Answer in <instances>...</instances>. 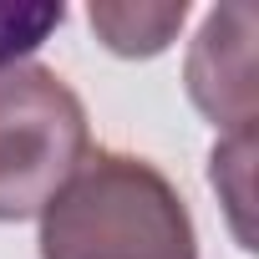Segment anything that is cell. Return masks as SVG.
Wrapping results in <instances>:
<instances>
[{
    "mask_svg": "<svg viewBox=\"0 0 259 259\" xmlns=\"http://www.w3.org/2000/svg\"><path fill=\"white\" fill-rule=\"evenodd\" d=\"M41 259H198V234L158 163L97 148L41 208Z\"/></svg>",
    "mask_w": 259,
    "mask_h": 259,
    "instance_id": "6da1fadb",
    "label": "cell"
},
{
    "mask_svg": "<svg viewBox=\"0 0 259 259\" xmlns=\"http://www.w3.org/2000/svg\"><path fill=\"white\" fill-rule=\"evenodd\" d=\"M92 153L81 97L41 61L0 71V224L41 219Z\"/></svg>",
    "mask_w": 259,
    "mask_h": 259,
    "instance_id": "7a4b0ae2",
    "label": "cell"
},
{
    "mask_svg": "<svg viewBox=\"0 0 259 259\" xmlns=\"http://www.w3.org/2000/svg\"><path fill=\"white\" fill-rule=\"evenodd\" d=\"M183 87L193 107L219 127L224 138L254 133V11L249 6H219L203 16L188 61H183Z\"/></svg>",
    "mask_w": 259,
    "mask_h": 259,
    "instance_id": "3957f363",
    "label": "cell"
},
{
    "mask_svg": "<svg viewBox=\"0 0 259 259\" xmlns=\"http://www.w3.org/2000/svg\"><path fill=\"white\" fill-rule=\"evenodd\" d=\"M92 31L102 36L107 51L117 56H158L173 46V36L183 31L188 21V0H163V6H133V0H97V6L87 11Z\"/></svg>",
    "mask_w": 259,
    "mask_h": 259,
    "instance_id": "277c9868",
    "label": "cell"
},
{
    "mask_svg": "<svg viewBox=\"0 0 259 259\" xmlns=\"http://www.w3.org/2000/svg\"><path fill=\"white\" fill-rule=\"evenodd\" d=\"M66 21V6L56 0H41V6H0V71L21 66L56 26Z\"/></svg>",
    "mask_w": 259,
    "mask_h": 259,
    "instance_id": "5b68a950",
    "label": "cell"
},
{
    "mask_svg": "<svg viewBox=\"0 0 259 259\" xmlns=\"http://www.w3.org/2000/svg\"><path fill=\"white\" fill-rule=\"evenodd\" d=\"M249 158H254V133H244V138H224L219 148H213V158H208V178H213V188L224 193V203H229V213H234V229H239V239H244V249H249V229H244V208H249Z\"/></svg>",
    "mask_w": 259,
    "mask_h": 259,
    "instance_id": "8992f818",
    "label": "cell"
}]
</instances>
